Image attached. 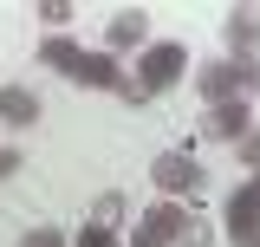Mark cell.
<instances>
[{
	"label": "cell",
	"mask_w": 260,
	"mask_h": 247,
	"mask_svg": "<svg viewBox=\"0 0 260 247\" xmlns=\"http://www.w3.org/2000/svg\"><path fill=\"white\" fill-rule=\"evenodd\" d=\"M39 65L46 72H59V78H72L78 91H117L124 85V59H111L104 46H78L72 33H46L39 39Z\"/></svg>",
	"instance_id": "cell-1"
},
{
	"label": "cell",
	"mask_w": 260,
	"mask_h": 247,
	"mask_svg": "<svg viewBox=\"0 0 260 247\" xmlns=\"http://www.w3.org/2000/svg\"><path fill=\"white\" fill-rule=\"evenodd\" d=\"M195 91H202V104H247V98L260 91V52L195 65Z\"/></svg>",
	"instance_id": "cell-2"
},
{
	"label": "cell",
	"mask_w": 260,
	"mask_h": 247,
	"mask_svg": "<svg viewBox=\"0 0 260 247\" xmlns=\"http://www.w3.org/2000/svg\"><path fill=\"white\" fill-rule=\"evenodd\" d=\"M189 59L195 52L182 46V39H150V46L137 52V72H130V78H137L150 98H162V91H176V85L189 78Z\"/></svg>",
	"instance_id": "cell-3"
},
{
	"label": "cell",
	"mask_w": 260,
	"mask_h": 247,
	"mask_svg": "<svg viewBox=\"0 0 260 247\" xmlns=\"http://www.w3.org/2000/svg\"><path fill=\"white\" fill-rule=\"evenodd\" d=\"M189 202H150V208H137V221H130V247H176L182 241V228H189Z\"/></svg>",
	"instance_id": "cell-4"
},
{
	"label": "cell",
	"mask_w": 260,
	"mask_h": 247,
	"mask_svg": "<svg viewBox=\"0 0 260 247\" xmlns=\"http://www.w3.org/2000/svg\"><path fill=\"white\" fill-rule=\"evenodd\" d=\"M150 182H156L162 202H195V195L208 189V169H202L189 150H162L156 163H150Z\"/></svg>",
	"instance_id": "cell-5"
},
{
	"label": "cell",
	"mask_w": 260,
	"mask_h": 247,
	"mask_svg": "<svg viewBox=\"0 0 260 247\" xmlns=\"http://www.w3.org/2000/svg\"><path fill=\"white\" fill-rule=\"evenodd\" d=\"M221 234H228V247H260V202L247 182L221 202Z\"/></svg>",
	"instance_id": "cell-6"
},
{
	"label": "cell",
	"mask_w": 260,
	"mask_h": 247,
	"mask_svg": "<svg viewBox=\"0 0 260 247\" xmlns=\"http://www.w3.org/2000/svg\"><path fill=\"white\" fill-rule=\"evenodd\" d=\"M143 46H150V13H143V7H124V13L104 20V52H111V59L143 52Z\"/></svg>",
	"instance_id": "cell-7"
},
{
	"label": "cell",
	"mask_w": 260,
	"mask_h": 247,
	"mask_svg": "<svg viewBox=\"0 0 260 247\" xmlns=\"http://www.w3.org/2000/svg\"><path fill=\"white\" fill-rule=\"evenodd\" d=\"M247 130H254V104H208V117H202L208 143H241Z\"/></svg>",
	"instance_id": "cell-8"
},
{
	"label": "cell",
	"mask_w": 260,
	"mask_h": 247,
	"mask_svg": "<svg viewBox=\"0 0 260 247\" xmlns=\"http://www.w3.org/2000/svg\"><path fill=\"white\" fill-rule=\"evenodd\" d=\"M221 46H228V59L260 52V13H254V7H228V13H221Z\"/></svg>",
	"instance_id": "cell-9"
},
{
	"label": "cell",
	"mask_w": 260,
	"mask_h": 247,
	"mask_svg": "<svg viewBox=\"0 0 260 247\" xmlns=\"http://www.w3.org/2000/svg\"><path fill=\"white\" fill-rule=\"evenodd\" d=\"M39 111H46L39 91H26V85H0V123H7V130H32Z\"/></svg>",
	"instance_id": "cell-10"
},
{
	"label": "cell",
	"mask_w": 260,
	"mask_h": 247,
	"mask_svg": "<svg viewBox=\"0 0 260 247\" xmlns=\"http://www.w3.org/2000/svg\"><path fill=\"white\" fill-rule=\"evenodd\" d=\"M124 215H130V195H124V189H104V195L91 202V221H98V228H117Z\"/></svg>",
	"instance_id": "cell-11"
},
{
	"label": "cell",
	"mask_w": 260,
	"mask_h": 247,
	"mask_svg": "<svg viewBox=\"0 0 260 247\" xmlns=\"http://www.w3.org/2000/svg\"><path fill=\"white\" fill-rule=\"evenodd\" d=\"M39 26L65 33V26H72V0H39Z\"/></svg>",
	"instance_id": "cell-12"
},
{
	"label": "cell",
	"mask_w": 260,
	"mask_h": 247,
	"mask_svg": "<svg viewBox=\"0 0 260 247\" xmlns=\"http://www.w3.org/2000/svg\"><path fill=\"white\" fill-rule=\"evenodd\" d=\"M72 247H124V234H117V228H98V221H85Z\"/></svg>",
	"instance_id": "cell-13"
},
{
	"label": "cell",
	"mask_w": 260,
	"mask_h": 247,
	"mask_svg": "<svg viewBox=\"0 0 260 247\" xmlns=\"http://www.w3.org/2000/svg\"><path fill=\"white\" fill-rule=\"evenodd\" d=\"M234 156L247 163V176H260V123L247 130V137H241V143H234Z\"/></svg>",
	"instance_id": "cell-14"
},
{
	"label": "cell",
	"mask_w": 260,
	"mask_h": 247,
	"mask_svg": "<svg viewBox=\"0 0 260 247\" xmlns=\"http://www.w3.org/2000/svg\"><path fill=\"white\" fill-rule=\"evenodd\" d=\"M20 247H72V234H59V228H26Z\"/></svg>",
	"instance_id": "cell-15"
},
{
	"label": "cell",
	"mask_w": 260,
	"mask_h": 247,
	"mask_svg": "<svg viewBox=\"0 0 260 247\" xmlns=\"http://www.w3.org/2000/svg\"><path fill=\"white\" fill-rule=\"evenodd\" d=\"M176 247H215L208 221H202V215H189V228H182V241H176Z\"/></svg>",
	"instance_id": "cell-16"
},
{
	"label": "cell",
	"mask_w": 260,
	"mask_h": 247,
	"mask_svg": "<svg viewBox=\"0 0 260 247\" xmlns=\"http://www.w3.org/2000/svg\"><path fill=\"white\" fill-rule=\"evenodd\" d=\"M111 98H124L130 111H143V104H150V91H143V85H137V78H130V72H124V85H117V91H111Z\"/></svg>",
	"instance_id": "cell-17"
},
{
	"label": "cell",
	"mask_w": 260,
	"mask_h": 247,
	"mask_svg": "<svg viewBox=\"0 0 260 247\" xmlns=\"http://www.w3.org/2000/svg\"><path fill=\"white\" fill-rule=\"evenodd\" d=\"M13 169H20V150H13V143H0V182H7Z\"/></svg>",
	"instance_id": "cell-18"
},
{
	"label": "cell",
	"mask_w": 260,
	"mask_h": 247,
	"mask_svg": "<svg viewBox=\"0 0 260 247\" xmlns=\"http://www.w3.org/2000/svg\"><path fill=\"white\" fill-rule=\"evenodd\" d=\"M247 189H254V202H260V176H247Z\"/></svg>",
	"instance_id": "cell-19"
}]
</instances>
